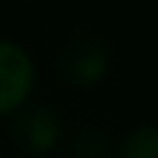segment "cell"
<instances>
[{
    "label": "cell",
    "mask_w": 158,
    "mask_h": 158,
    "mask_svg": "<svg viewBox=\"0 0 158 158\" xmlns=\"http://www.w3.org/2000/svg\"><path fill=\"white\" fill-rule=\"evenodd\" d=\"M106 69H108V47L94 33L75 36L58 56V78L78 89L100 83Z\"/></svg>",
    "instance_id": "obj_1"
},
{
    "label": "cell",
    "mask_w": 158,
    "mask_h": 158,
    "mask_svg": "<svg viewBox=\"0 0 158 158\" xmlns=\"http://www.w3.org/2000/svg\"><path fill=\"white\" fill-rule=\"evenodd\" d=\"M11 142L28 156H44L61 142V117L47 106H19L8 125Z\"/></svg>",
    "instance_id": "obj_2"
},
{
    "label": "cell",
    "mask_w": 158,
    "mask_h": 158,
    "mask_svg": "<svg viewBox=\"0 0 158 158\" xmlns=\"http://www.w3.org/2000/svg\"><path fill=\"white\" fill-rule=\"evenodd\" d=\"M33 86V61L28 53L0 39V114H11L19 106H25Z\"/></svg>",
    "instance_id": "obj_3"
},
{
    "label": "cell",
    "mask_w": 158,
    "mask_h": 158,
    "mask_svg": "<svg viewBox=\"0 0 158 158\" xmlns=\"http://www.w3.org/2000/svg\"><path fill=\"white\" fill-rule=\"evenodd\" d=\"M69 156L72 158H108L111 156V139L100 128H81L69 139Z\"/></svg>",
    "instance_id": "obj_4"
},
{
    "label": "cell",
    "mask_w": 158,
    "mask_h": 158,
    "mask_svg": "<svg viewBox=\"0 0 158 158\" xmlns=\"http://www.w3.org/2000/svg\"><path fill=\"white\" fill-rule=\"evenodd\" d=\"M119 158H158V128L142 125L131 131L119 144Z\"/></svg>",
    "instance_id": "obj_5"
}]
</instances>
